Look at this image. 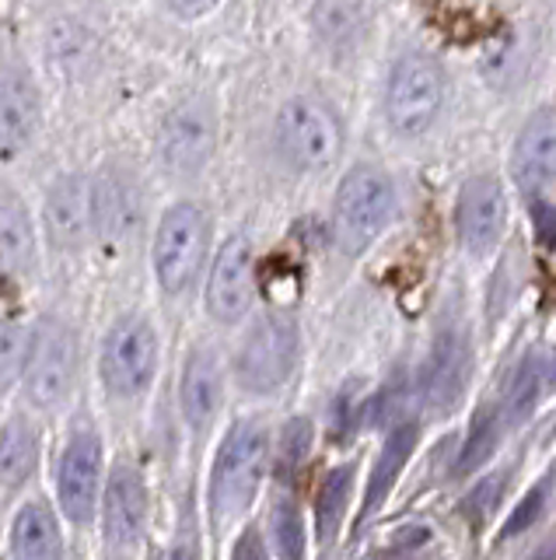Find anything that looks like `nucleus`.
<instances>
[{
	"mask_svg": "<svg viewBox=\"0 0 556 560\" xmlns=\"http://www.w3.org/2000/svg\"><path fill=\"white\" fill-rule=\"evenodd\" d=\"M263 469H267V434L259 424L241 420L224 438L211 472V515L217 522V529L249 512L259 480H263Z\"/></svg>",
	"mask_w": 556,
	"mask_h": 560,
	"instance_id": "f257e3e1",
	"label": "nucleus"
},
{
	"mask_svg": "<svg viewBox=\"0 0 556 560\" xmlns=\"http://www.w3.org/2000/svg\"><path fill=\"white\" fill-rule=\"evenodd\" d=\"M395 214V189L386 172L357 165L343 175L333 207V235L346 256L364 253Z\"/></svg>",
	"mask_w": 556,
	"mask_h": 560,
	"instance_id": "f03ea898",
	"label": "nucleus"
},
{
	"mask_svg": "<svg viewBox=\"0 0 556 560\" xmlns=\"http://www.w3.org/2000/svg\"><path fill=\"white\" fill-rule=\"evenodd\" d=\"M445 70L438 60L424 57V52H406L399 57L389 88H386V116L389 127L403 137H421L430 130L445 105Z\"/></svg>",
	"mask_w": 556,
	"mask_h": 560,
	"instance_id": "7ed1b4c3",
	"label": "nucleus"
},
{
	"mask_svg": "<svg viewBox=\"0 0 556 560\" xmlns=\"http://www.w3.org/2000/svg\"><path fill=\"white\" fill-rule=\"evenodd\" d=\"M343 130L329 105L316 95L291 98L276 116V148L294 168H326L340 154Z\"/></svg>",
	"mask_w": 556,
	"mask_h": 560,
	"instance_id": "20e7f679",
	"label": "nucleus"
},
{
	"mask_svg": "<svg viewBox=\"0 0 556 560\" xmlns=\"http://www.w3.org/2000/svg\"><path fill=\"white\" fill-rule=\"evenodd\" d=\"M206 235H211V224L197 203H176L165 210L158 238H154V270L168 294H179L197 280L206 256Z\"/></svg>",
	"mask_w": 556,
	"mask_h": 560,
	"instance_id": "39448f33",
	"label": "nucleus"
},
{
	"mask_svg": "<svg viewBox=\"0 0 556 560\" xmlns=\"http://www.w3.org/2000/svg\"><path fill=\"white\" fill-rule=\"evenodd\" d=\"M78 368V347L71 329L60 319H43L36 332L28 337L25 354V393L39 410H54L67 399L74 385Z\"/></svg>",
	"mask_w": 556,
	"mask_h": 560,
	"instance_id": "423d86ee",
	"label": "nucleus"
},
{
	"mask_svg": "<svg viewBox=\"0 0 556 560\" xmlns=\"http://www.w3.org/2000/svg\"><path fill=\"white\" fill-rule=\"evenodd\" d=\"M294 361H298V329L284 315H270L241 343L235 375L249 393H273L291 378Z\"/></svg>",
	"mask_w": 556,
	"mask_h": 560,
	"instance_id": "0eeeda50",
	"label": "nucleus"
},
{
	"mask_svg": "<svg viewBox=\"0 0 556 560\" xmlns=\"http://www.w3.org/2000/svg\"><path fill=\"white\" fill-rule=\"evenodd\" d=\"M154 361H158V340L154 329L141 315L119 319L106 343H102V378L113 396H137L144 393L154 378Z\"/></svg>",
	"mask_w": 556,
	"mask_h": 560,
	"instance_id": "6e6552de",
	"label": "nucleus"
},
{
	"mask_svg": "<svg viewBox=\"0 0 556 560\" xmlns=\"http://www.w3.org/2000/svg\"><path fill=\"white\" fill-rule=\"evenodd\" d=\"M217 144V119H214V105L206 98H186L171 109L162 122L158 133V154L162 165L189 179L197 175L206 162H211Z\"/></svg>",
	"mask_w": 556,
	"mask_h": 560,
	"instance_id": "1a4fd4ad",
	"label": "nucleus"
},
{
	"mask_svg": "<svg viewBox=\"0 0 556 560\" xmlns=\"http://www.w3.org/2000/svg\"><path fill=\"white\" fill-rule=\"evenodd\" d=\"M514 183L532 203H553L556 183V119L553 109H539L518 133L514 144Z\"/></svg>",
	"mask_w": 556,
	"mask_h": 560,
	"instance_id": "9d476101",
	"label": "nucleus"
},
{
	"mask_svg": "<svg viewBox=\"0 0 556 560\" xmlns=\"http://www.w3.org/2000/svg\"><path fill=\"white\" fill-rule=\"evenodd\" d=\"M256 294L252 245L246 235H235L221 245L214 259L211 284H206V308L217 323H238L249 312Z\"/></svg>",
	"mask_w": 556,
	"mask_h": 560,
	"instance_id": "9b49d317",
	"label": "nucleus"
},
{
	"mask_svg": "<svg viewBox=\"0 0 556 560\" xmlns=\"http://www.w3.org/2000/svg\"><path fill=\"white\" fill-rule=\"evenodd\" d=\"M98 472H102V445L92 431H78L63 448L57 466V494L63 515L74 525L92 522L98 501Z\"/></svg>",
	"mask_w": 556,
	"mask_h": 560,
	"instance_id": "f8f14e48",
	"label": "nucleus"
},
{
	"mask_svg": "<svg viewBox=\"0 0 556 560\" xmlns=\"http://www.w3.org/2000/svg\"><path fill=\"white\" fill-rule=\"evenodd\" d=\"M504 221H508V200H504V186L494 175H473L459 189L456 224L459 238L469 253H490L504 235Z\"/></svg>",
	"mask_w": 556,
	"mask_h": 560,
	"instance_id": "ddd939ff",
	"label": "nucleus"
},
{
	"mask_svg": "<svg viewBox=\"0 0 556 560\" xmlns=\"http://www.w3.org/2000/svg\"><path fill=\"white\" fill-rule=\"evenodd\" d=\"M147 522V487L130 463H119L106 483V542L109 550H133Z\"/></svg>",
	"mask_w": 556,
	"mask_h": 560,
	"instance_id": "4468645a",
	"label": "nucleus"
},
{
	"mask_svg": "<svg viewBox=\"0 0 556 560\" xmlns=\"http://www.w3.org/2000/svg\"><path fill=\"white\" fill-rule=\"evenodd\" d=\"M469 378V343L462 332L445 329L434 340L427 364L421 368V396L434 413H445L459 402Z\"/></svg>",
	"mask_w": 556,
	"mask_h": 560,
	"instance_id": "2eb2a0df",
	"label": "nucleus"
},
{
	"mask_svg": "<svg viewBox=\"0 0 556 560\" xmlns=\"http://www.w3.org/2000/svg\"><path fill=\"white\" fill-rule=\"evenodd\" d=\"M46 232L57 249H78L92 232V179L71 172L46 197Z\"/></svg>",
	"mask_w": 556,
	"mask_h": 560,
	"instance_id": "dca6fc26",
	"label": "nucleus"
},
{
	"mask_svg": "<svg viewBox=\"0 0 556 560\" xmlns=\"http://www.w3.org/2000/svg\"><path fill=\"white\" fill-rule=\"evenodd\" d=\"M141 221V189L123 168H106L92 179V232L106 242L127 238Z\"/></svg>",
	"mask_w": 556,
	"mask_h": 560,
	"instance_id": "f3484780",
	"label": "nucleus"
},
{
	"mask_svg": "<svg viewBox=\"0 0 556 560\" xmlns=\"http://www.w3.org/2000/svg\"><path fill=\"white\" fill-rule=\"evenodd\" d=\"M39 122V92L22 67H0V154L28 148Z\"/></svg>",
	"mask_w": 556,
	"mask_h": 560,
	"instance_id": "a211bd4d",
	"label": "nucleus"
},
{
	"mask_svg": "<svg viewBox=\"0 0 556 560\" xmlns=\"http://www.w3.org/2000/svg\"><path fill=\"white\" fill-rule=\"evenodd\" d=\"M36 256V238H32V221L19 192L0 189V294L14 291L32 270Z\"/></svg>",
	"mask_w": 556,
	"mask_h": 560,
	"instance_id": "6ab92c4d",
	"label": "nucleus"
},
{
	"mask_svg": "<svg viewBox=\"0 0 556 560\" xmlns=\"http://www.w3.org/2000/svg\"><path fill=\"white\" fill-rule=\"evenodd\" d=\"M179 399H182V413L189 420V428L211 424V417L221 402V364L214 354L197 350V354L186 361Z\"/></svg>",
	"mask_w": 556,
	"mask_h": 560,
	"instance_id": "aec40b11",
	"label": "nucleus"
},
{
	"mask_svg": "<svg viewBox=\"0 0 556 560\" xmlns=\"http://www.w3.org/2000/svg\"><path fill=\"white\" fill-rule=\"evenodd\" d=\"M14 560H63V539L46 504H25L11 529Z\"/></svg>",
	"mask_w": 556,
	"mask_h": 560,
	"instance_id": "412c9836",
	"label": "nucleus"
},
{
	"mask_svg": "<svg viewBox=\"0 0 556 560\" xmlns=\"http://www.w3.org/2000/svg\"><path fill=\"white\" fill-rule=\"evenodd\" d=\"M413 448H416V424H403L389 434V442H386V448H381L378 463L371 469V483H368V494H364L360 522H368L381 508V501L389 498V490L395 487L399 472H403V466L410 463Z\"/></svg>",
	"mask_w": 556,
	"mask_h": 560,
	"instance_id": "4be33fe9",
	"label": "nucleus"
},
{
	"mask_svg": "<svg viewBox=\"0 0 556 560\" xmlns=\"http://www.w3.org/2000/svg\"><path fill=\"white\" fill-rule=\"evenodd\" d=\"M546 382H549V361L543 354H529L514 368L508 396H504V407H500L504 428L525 424V420L535 413L539 399H543V393H546Z\"/></svg>",
	"mask_w": 556,
	"mask_h": 560,
	"instance_id": "5701e85b",
	"label": "nucleus"
},
{
	"mask_svg": "<svg viewBox=\"0 0 556 560\" xmlns=\"http://www.w3.org/2000/svg\"><path fill=\"white\" fill-rule=\"evenodd\" d=\"M36 452H39L36 428L25 417H11L0 428V483L19 487L32 472V466H36Z\"/></svg>",
	"mask_w": 556,
	"mask_h": 560,
	"instance_id": "b1692460",
	"label": "nucleus"
},
{
	"mask_svg": "<svg viewBox=\"0 0 556 560\" xmlns=\"http://www.w3.org/2000/svg\"><path fill=\"white\" fill-rule=\"evenodd\" d=\"M351 490H354V466H340L322 480L319 498H316V536H319V542H329L340 533Z\"/></svg>",
	"mask_w": 556,
	"mask_h": 560,
	"instance_id": "393cba45",
	"label": "nucleus"
},
{
	"mask_svg": "<svg viewBox=\"0 0 556 560\" xmlns=\"http://www.w3.org/2000/svg\"><path fill=\"white\" fill-rule=\"evenodd\" d=\"M500 434H504L500 410L497 407H483L473 417V428H469L465 448L459 455V472H473V469H480L486 459H490L494 448L500 445Z\"/></svg>",
	"mask_w": 556,
	"mask_h": 560,
	"instance_id": "a878e982",
	"label": "nucleus"
},
{
	"mask_svg": "<svg viewBox=\"0 0 556 560\" xmlns=\"http://www.w3.org/2000/svg\"><path fill=\"white\" fill-rule=\"evenodd\" d=\"M273 550L281 560H305V522L294 501H276L270 515Z\"/></svg>",
	"mask_w": 556,
	"mask_h": 560,
	"instance_id": "bb28decb",
	"label": "nucleus"
},
{
	"mask_svg": "<svg viewBox=\"0 0 556 560\" xmlns=\"http://www.w3.org/2000/svg\"><path fill=\"white\" fill-rule=\"evenodd\" d=\"M28 354V329L22 323L0 319V393H8L22 375Z\"/></svg>",
	"mask_w": 556,
	"mask_h": 560,
	"instance_id": "cd10ccee",
	"label": "nucleus"
},
{
	"mask_svg": "<svg viewBox=\"0 0 556 560\" xmlns=\"http://www.w3.org/2000/svg\"><path fill=\"white\" fill-rule=\"evenodd\" d=\"M308 452H311V424L305 417L287 420L281 431V477L291 480L308 463Z\"/></svg>",
	"mask_w": 556,
	"mask_h": 560,
	"instance_id": "c85d7f7f",
	"label": "nucleus"
},
{
	"mask_svg": "<svg viewBox=\"0 0 556 560\" xmlns=\"http://www.w3.org/2000/svg\"><path fill=\"white\" fill-rule=\"evenodd\" d=\"M497 490H500V477H486V480H480V487L465 498V515L473 518V522H483V518L497 508V501H500Z\"/></svg>",
	"mask_w": 556,
	"mask_h": 560,
	"instance_id": "c756f323",
	"label": "nucleus"
},
{
	"mask_svg": "<svg viewBox=\"0 0 556 560\" xmlns=\"http://www.w3.org/2000/svg\"><path fill=\"white\" fill-rule=\"evenodd\" d=\"M543 501H546L543 490H529L525 501H521V504L514 508L511 518H508V525H504V536H518V533H525L529 525L539 518V512H543Z\"/></svg>",
	"mask_w": 556,
	"mask_h": 560,
	"instance_id": "7c9ffc66",
	"label": "nucleus"
},
{
	"mask_svg": "<svg viewBox=\"0 0 556 560\" xmlns=\"http://www.w3.org/2000/svg\"><path fill=\"white\" fill-rule=\"evenodd\" d=\"M529 210H532V224H535L539 242L549 249L553 238H556V207L553 203H532Z\"/></svg>",
	"mask_w": 556,
	"mask_h": 560,
	"instance_id": "2f4dec72",
	"label": "nucleus"
},
{
	"mask_svg": "<svg viewBox=\"0 0 556 560\" xmlns=\"http://www.w3.org/2000/svg\"><path fill=\"white\" fill-rule=\"evenodd\" d=\"M232 560H267V547H263V539H259V533H256V529L241 533V539L235 542Z\"/></svg>",
	"mask_w": 556,
	"mask_h": 560,
	"instance_id": "473e14b6",
	"label": "nucleus"
},
{
	"mask_svg": "<svg viewBox=\"0 0 556 560\" xmlns=\"http://www.w3.org/2000/svg\"><path fill=\"white\" fill-rule=\"evenodd\" d=\"M165 4L176 11L179 18H200L206 11H214L221 0H165Z\"/></svg>",
	"mask_w": 556,
	"mask_h": 560,
	"instance_id": "72a5a7b5",
	"label": "nucleus"
},
{
	"mask_svg": "<svg viewBox=\"0 0 556 560\" xmlns=\"http://www.w3.org/2000/svg\"><path fill=\"white\" fill-rule=\"evenodd\" d=\"M532 560H553V550H549V547H543V550H539Z\"/></svg>",
	"mask_w": 556,
	"mask_h": 560,
	"instance_id": "f704fd0d",
	"label": "nucleus"
},
{
	"mask_svg": "<svg viewBox=\"0 0 556 560\" xmlns=\"http://www.w3.org/2000/svg\"><path fill=\"white\" fill-rule=\"evenodd\" d=\"M151 560H165V557H162V553H154V557H151Z\"/></svg>",
	"mask_w": 556,
	"mask_h": 560,
	"instance_id": "c9c22d12",
	"label": "nucleus"
}]
</instances>
